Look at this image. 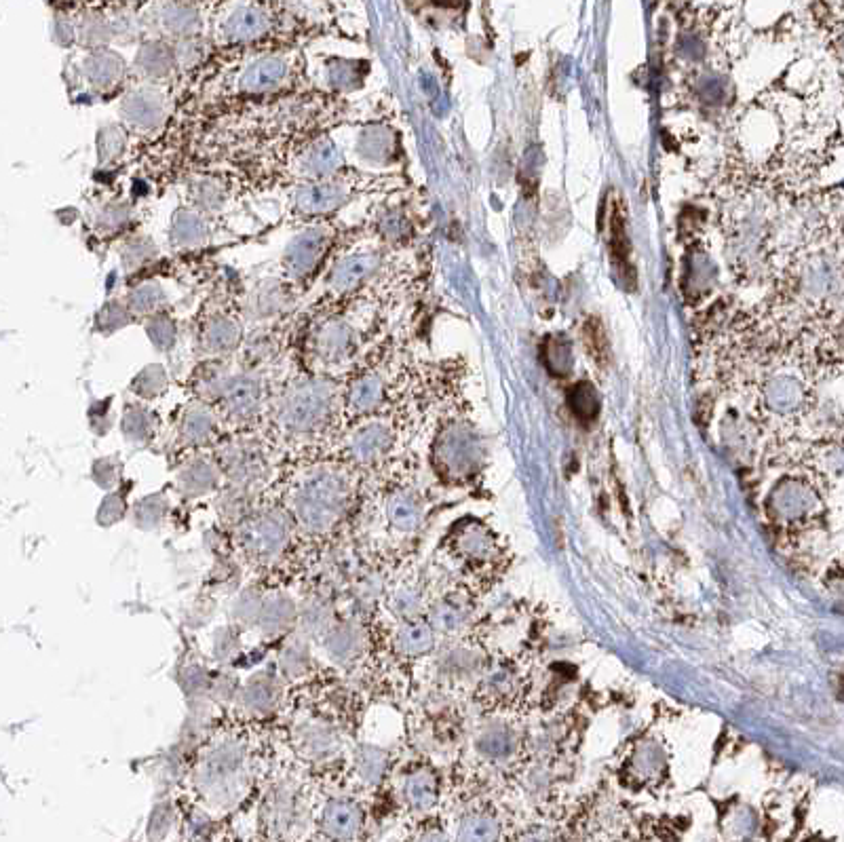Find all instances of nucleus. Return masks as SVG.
<instances>
[{
  "label": "nucleus",
  "mask_w": 844,
  "mask_h": 842,
  "mask_svg": "<svg viewBox=\"0 0 844 842\" xmlns=\"http://www.w3.org/2000/svg\"><path fill=\"white\" fill-rule=\"evenodd\" d=\"M401 800L412 813H429L437 805L439 777L429 764H420L406 773L401 781Z\"/></svg>",
  "instance_id": "nucleus-16"
},
{
  "label": "nucleus",
  "mask_w": 844,
  "mask_h": 842,
  "mask_svg": "<svg viewBox=\"0 0 844 842\" xmlns=\"http://www.w3.org/2000/svg\"><path fill=\"white\" fill-rule=\"evenodd\" d=\"M222 469L218 461L209 458H193L180 473H178V488L186 496H201L220 486Z\"/></svg>",
  "instance_id": "nucleus-21"
},
{
  "label": "nucleus",
  "mask_w": 844,
  "mask_h": 842,
  "mask_svg": "<svg viewBox=\"0 0 844 842\" xmlns=\"http://www.w3.org/2000/svg\"><path fill=\"white\" fill-rule=\"evenodd\" d=\"M207 684H209V678H207V672H205L203 667L193 665V667H188V669H186L184 688H186V691H188L190 695H199L201 691H205Z\"/></svg>",
  "instance_id": "nucleus-41"
},
{
  "label": "nucleus",
  "mask_w": 844,
  "mask_h": 842,
  "mask_svg": "<svg viewBox=\"0 0 844 842\" xmlns=\"http://www.w3.org/2000/svg\"><path fill=\"white\" fill-rule=\"evenodd\" d=\"M482 444L477 433L460 420H452L441 429L433 442V467L446 482L460 484L471 480L482 463Z\"/></svg>",
  "instance_id": "nucleus-5"
},
{
  "label": "nucleus",
  "mask_w": 844,
  "mask_h": 842,
  "mask_svg": "<svg viewBox=\"0 0 844 842\" xmlns=\"http://www.w3.org/2000/svg\"><path fill=\"white\" fill-rule=\"evenodd\" d=\"M281 697L279 680L273 674H258L241 688V707L249 714H271Z\"/></svg>",
  "instance_id": "nucleus-19"
},
{
  "label": "nucleus",
  "mask_w": 844,
  "mask_h": 842,
  "mask_svg": "<svg viewBox=\"0 0 844 842\" xmlns=\"http://www.w3.org/2000/svg\"><path fill=\"white\" fill-rule=\"evenodd\" d=\"M323 653L340 667H353L366 653V631L357 623H334L321 636Z\"/></svg>",
  "instance_id": "nucleus-15"
},
{
  "label": "nucleus",
  "mask_w": 844,
  "mask_h": 842,
  "mask_svg": "<svg viewBox=\"0 0 844 842\" xmlns=\"http://www.w3.org/2000/svg\"><path fill=\"white\" fill-rule=\"evenodd\" d=\"M838 338L844 342V317H842V323H840V328H838Z\"/></svg>",
  "instance_id": "nucleus-43"
},
{
  "label": "nucleus",
  "mask_w": 844,
  "mask_h": 842,
  "mask_svg": "<svg viewBox=\"0 0 844 842\" xmlns=\"http://www.w3.org/2000/svg\"><path fill=\"white\" fill-rule=\"evenodd\" d=\"M239 342V328L235 321L216 319L211 321L203 332V347L209 353L233 351Z\"/></svg>",
  "instance_id": "nucleus-29"
},
{
  "label": "nucleus",
  "mask_w": 844,
  "mask_h": 842,
  "mask_svg": "<svg viewBox=\"0 0 844 842\" xmlns=\"http://www.w3.org/2000/svg\"><path fill=\"white\" fill-rule=\"evenodd\" d=\"M387 604L399 621L416 619L422 606V587L414 581L399 583L391 589V593L387 591Z\"/></svg>",
  "instance_id": "nucleus-27"
},
{
  "label": "nucleus",
  "mask_w": 844,
  "mask_h": 842,
  "mask_svg": "<svg viewBox=\"0 0 844 842\" xmlns=\"http://www.w3.org/2000/svg\"><path fill=\"white\" fill-rule=\"evenodd\" d=\"M123 431L129 442H148L155 433V418L144 408H127L123 416Z\"/></svg>",
  "instance_id": "nucleus-31"
},
{
  "label": "nucleus",
  "mask_w": 844,
  "mask_h": 842,
  "mask_svg": "<svg viewBox=\"0 0 844 842\" xmlns=\"http://www.w3.org/2000/svg\"><path fill=\"white\" fill-rule=\"evenodd\" d=\"M821 511V492L809 477H785L771 492V520L785 530L802 532L813 528L821 518Z\"/></svg>",
  "instance_id": "nucleus-6"
},
{
  "label": "nucleus",
  "mask_w": 844,
  "mask_h": 842,
  "mask_svg": "<svg viewBox=\"0 0 844 842\" xmlns=\"http://www.w3.org/2000/svg\"><path fill=\"white\" fill-rule=\"evenodd\" d=\"M266 30V15L260 9L243 7L228 17L224 32L230 41H249Z\"/></svg>",
  "instance_id": "nucleus-28"
},
{
  "label": "nucleus",
  "mask_w": 844,
  "mask_h": 842,
  "mask_svg": "<svg viewBox=\"0 0 844 842\" xmlns=\"http://www.w3.org/2000/svg\"><path fill=\"white\" fill-rule=\"evenodd\" d=\"M252 752L239 737H224L211 743L195 769V786L201 796L220 807L235 805L245 796L252 777Z\"/></svg>",
  "instance_id": "nucleus-2"
},
{
  "label": "nucleus",
  "mask_w": 844,
  "mask_h": 842,
  "mask_svg": "<svg viewBox=\"0 0 844 842\" xmlns=\"http://www.w3.org/2000/svg\"><path fill=\"white\" fill-rule=\"evenodd\" d=\"M281 669L285 676H304L306 669L311 665V655H309V646H306V640H294L292 644H287L281 653Z\"/></svg>",
  "instance_id": "nucleus-33"
},
{
  "label": "nucleus",
  "mask_w": 844,
  "mask_h": 842,
  "mask_svg": "<svg viewBox=\"0 0 844 842\" xmlns=\"http://www.w3.org/2000/svg\"><path fill=\"white\" fill-rule=\"evenodd\" d=\"M826 587L832 596V602L844 610V564H838L834 570L828 572Z\"/></svg>",
  "instance_id": "nucleus-40"
},
{
  "label": "nucleus",
  "mask_w": 844,
  "mask_h": 842,
  "mask_svg": "<svg viewBox=\"0 0 844 842\" xmlns=\"http://www.w3.org/2000/svg\"><path fill=\"white\" fill-rule=\"evenodd\" d=\"M391 767L389 750H382L372 743H359L353 752V771L355 777L366 786H378L385 779Z\"/></svg>",
  "instance_id": "nucleus-22"
},
{
  "label": "nucleus",
  "mask_w": 844,
  "mask_h": 842,
  "mask_svg": "<svg viewBox=\"0 0 844 842\" xmlns=\"http://www.w3.org/2000/svg\"><path fill=\"white\" fill-rule=\"evenodd\" d=\"M395 446L393 425L382 418L361 420L344 442V461L355 469H368L385 461Z\"/></svg>",
  "instance_id": "nucleus-8"
},
{
  "label": "nucleus",
  "mask_w": 844,
  "mask_h": 842,
  "mask_svg": "<svg viewBox=\"0 0 844 842\" xmlns=\"http://www.w3.org/2000/svg\"><path fill=\"white\" fill-rule=\"evenodd\" d=\"M262 602H264V598L260 596L258 593V589H245L241 596H239V600L235 602V608H233V617L239 621V623H258V619H260V610H262Z\"/></svg>",
  "instance_id": "nucleus-36"
},
{
  "label": "nucleus",
  "mask_w": 844,
  "mask_h": 842,
  "mask_svg": "<svg viewBox=\"0 0 844 842\" xmlns=\"http://www.w3.org/2000/svg\"><path fill=\"white\" fill-rule=\"evenodd\" d=\"M319 830L330 840H355L366 830V811L351 796H332L319 815Z\"/></svg>",
  "instance_id": "nucleus-13"
},
{
  "label": "nucleus",
  "mask_w": 844,
  "mask_h": 842,
  "mask_svg": "<svg viewBox=\"0 0 844 842\" xmlns=\"http://www.w3.org/2000/svg\"><path fill=\"white\" fill-rule=\"evenodd\" d=\"M193 22H195V13L190 9L178 7L167 13V26L171 30H186L188 26H193Z\"/></svg>",
  "instance_id": "nucleus-42"
},
{
  "label": "nucleus",
  "mask_w": 844,
  "mask_h": 842,
  "mask_svg": "<svg viewBox=\"0 0 844 842\" xmlns=\"http://www.w3.org/2000/svg\"><path fill=\"white\" fill-rule=\"evenodd\" d=\"M159 501H161V496H148V499H144L136 507V511H133V520L138 522V526L142 528L159 526V522L163 520V507H165Z\"/></svg>",
  "instance_id": "nucleus-37"
},
{
  "label": "nucleus",
  "mask_w": 844,
  "mask_h": 842,
  "mask_svg": "<svg viewBox=\"0 0 844 842\" xmlns=\"http://www.w3.org/2000/svg\"><path fill=\"white\" fill-rule=\"evenodd\" d=\"M211 387H214L218 414L224 416L228 423H252L260 414L264 404V385L258 376L249 372L224 376Z\"/></svg>",
  "instance_id": "nucleus-7"
},
{
  "label": "nucleus",
  "mask_w": 844,
  "mask_h": 842,
  "mask_svg": "<svg viewBox=\"0 0 844 842\" xmlns=\"http://www.w3.org/2000/svg\"><path fill=\"white\" fill-rule=\"evenodd\" d=\"M395 646L401 657H425L435 646V629L429 621H422L418 617L401 621L395 631Z\"/></svg>",
  "instance_id": "nucleus-20"
},
{
  "label": "nucleus",
  "mask_w": 844,
  "mask_h": 842,
  "mask_svg": "<svg viewBox=\"0 0 844 842\" xmlns=\"http://www.w3.org/2000/svg\"><path fill=\"white\" fill-rule=\"evenodd\" d=\"M351 347H353V336H351V330L344 328V325L330 328L321 336V342H319V351L328 361H338L344 355H349Z\"/></svg>",
  "instance_id": "nucleus-32"
},
{
  "label": "nucleus",
  "mask_w": 844,
  "mask_h": 842,
  "mask_svg": "<svg viewBox=\"0 0 844 842\" xmlns=\"http://www.w3.org/2000/svg\"><path fill=\"white\" fill-rule=\"evenodd\" d=\"M321 247H323V235L319 233H306L300 239H296L285 254L287 271L296 277H302L311 269H315V264L321 256Z\"/></svg>",
  "instance_id": "nucleus-25"
},
{
  "label": "nucleus",
  "mask_w": 844,
  "mask_h": 842,
  "mask_svg": "<svg viewBox=\"0 0 844 842\" xmlns=\"http://www.w3.org/2000/svg\"><path fill=\"white\" fill-rule=\"evenodd\" d=\"M585 338H587L589 351L593 353V357H598V359L606 357V336H604L600 325L593 319L585 325Z\"/></svg>",
  "instance_id": "nucleus-39"
},
{
  "label": "nucleus",
  "mask_w": 844,
  "mask_h": 842,
  "mask_svg": "<svg viewBox=\"0 0 844 842\" xmlns=\"http://www.w3.org/2000/svg\"><path fill=\"white\" fill-rule=\"evenodd\" d=\"M387 399V378L380 372H366L353 380L347 393V412L353 418L376 414Z\"/></svg>",
  "instance_id": "nucleus-17"
},
{
  "label": "nucleus",
  "mask_w": 844,
  "mask_h": 842,
  "mask_svg": "<svg viewBox=\"0 0 844 842\" xmlns=\"http://www.w3.org/2000/svg\"><path fill=\"white\" fill-rule=\"evenodd\" d=\"M545 363L553 374H560V376L568 374L570 363H572V353H570L568 342L560 338H549L545 347Z\"/></svg>",
  "instance_id": "nucleus-35"
},
{
  "label": "nucleus",
  "mask_w": 844,
  "mask_h": 842,
  "mask_svg": "<svg viewBox=\"0 0 844 842\" xmlns=\"http://www.w3.org/2000/svg\"><path fill=\"white\" fill-rule=\"evenodd\" d=\"M568 404L581 420H591L598 414V393L589 382H579L568 393Z\"/></svg>",
  "instance_id": "nucleus-34"
},
{
  "label": "nucleus",
  "mask_w": 844,
  "mask_h": 842,
  "mask_svg": "<svg viewBox=\"0 0 844 842\" xmlns=\"http://www.w3.org/2000/svg\"><path fill=\"white\" fill-rule=\"evenodd\" d=\"M382 520L399 537H410L425 520V501L410 486H395L382 496Z\"/></svg>",
  "instance_id": "nucleus-12"
},
{
  "label": "nucleus",
  "mask_w": 844,
  "mask_h": 842,
  "mask_svg": "<svg viewBox=\"0 0 844 842\" xmlns=\"http://www.w3.org/2000/svg\"><path fill=\"white\" fill-rule=\"evenodd\" d=\"M300 629L306 638H319L328 631L334 621H332V608L328 604H323L321 600H311L306 604V608L302 606L300 612Z\"/></svg>",
  "instance_id": "nucleus-30"
},
{
  "label": "nucleus",
  "mask_w": 844,
  "mask_h": 842,
  "mask_svg": "<svg viewBox=\"0 0 844 842\" xmlns=\"http://www.w3.org/2000/svg\"><path fill=\"white\" fill-rule=\"evenodd\" d=\"M336 410V389L332 382L309 378L292 385L277 401L275 423L290 439L319 437L330 427Z\"/></svg>",
  "instance_id": "nucleus-3"
},
{
  "label": "nucleus",
  "mask_w": 844,
  "mask_h": 842,
  "mask_svg": "<svg viewBox=\"0 0 844 842\" xmlns=\"http://www.w3.org/2000/svg\"><path fill=\"white\" fill-rule=\"evenodd\" d=\"M448 547L452 556L475 574H482V570L492 568L498 562L496 537L482 522H458L450 532Z\"/></svg>",
  "instance_id": "nucleus-9"
},
{
  "label": "nucleus",
  "mask_w": 844,
  "mask_h": 842,
  "mask_svg": "<svg viewBox=\"0 0 844 842\" xmlns=\"http://www.w3.org/2000/svg\"><path fill=\"white\" fill-rule=\"evenodd\" d=\"M218 431H220V416L207 404L190 406L182 416L180 437H182V442L190 448L209 446L216 439Z\"/></svg>",
  "instance_id": "nucleus-18"
},
{
  "label": "nucleus",
  "mask_w": 844,
  "mask_h": 842,
  "mask_svg": "<svg viewBox=\"0 0 844 842\" xmlns=\"http://www.w3.org/2000/svg\"><path fill=\"white\" fill-rule=\"evenodd\" d=\"M220 456V454H218ZM218 465L222 473L228 477L230 486L241 488L245 492L256 490L268 473L266 458L254 444H230L226 450H222V456L218 458Z\"/></svg>",
  "instance_id": "nucleus-11"
},
{
  "label": "nucleus",
  "mask_w": 844,
  "mask_h": 842,
  "mask_svg": "<svg viewBox=\"0 0 844 842\" xmlns=\"http://www.w3.org/2000/svg\"><path fill=\"white\" fill-rule=\"evenodd\" d=\"M435 631H444V634H454L467 621V602L463 598L444 596L439 598L431 610L427 619Z\"/></svg>",
  "instance_id": "nucleus-26"
},
{
  "label": "nucleus",
  "mask_w": 844,
  "mask_h": 842,
  "mask_svg": "<svg viewBox=\"0 0 844 842\" xmlns=\"http://www.w3.org/2000/svg\"><path fill=\"white\" fill-rule=\"evenodd\" d=\"M165 389V374L161 368H146L136 380H133V391L142 397H155Z\"/></svg>",
  "instance_id": "nucleus-38"
},
{
  "label": "nucleus",
  "mask_w": 844,
  "mask_h": 842,
  "mask_svg": "<svg viewBox=\"0 0 844 842\" xmlns=\"http://www.w3.org/2000/svg\"><path fill=\"white\" fill-rule=\"evenodd\" d=\"M294 748L302 760L328 762L340 754L342 739L330 722L309 718L296 724Z\"/></svg>",
  "instance_id": "nucleus-14"
},
{
  "label": "nucleus",
  "mask_w": 844,
  "mask_h": 842,
  "mask_svg": "<svg viewBox=\"0 0 844 842\" xmlns=\"http://www.w3.org/2000/svg\"><path fill=\"white\" fill-rule=\"evenodd\" d=\"M287 511L309 537H328L355 507V467L321 463L298 473L287 490Z\"/></svg>",
  "instance_id": "nucleus-1"
},
{
  "label": "nucleus",
  "mask_w": 844,
  "mask_h": 842,
  "mask_svg": "<svg viewBox=\"0 0 844 842\" xmlns=\"http://www.w3.org/2000/svg\"><path fill=\"white\" fill-rule=\"evenodd\" d=\"M300 617V612L290 596H283V593H273V596L264 598L258 625L266 631V634H281L287 627H292Z\"/></svg>",
  "instance_id": "nucleus-24"
},
{
  "label": "nucleus",
  "mask_w": 844,
  "mask_h": 842,
  "mask_svg": "<svg viewBox=\"0 0 844 842\" xmlns=\"http://www.w3.org/2000/svg\"><path fill=\"white\" fill-rule=\"evenodd\" d=\"M802 285H804V292H807L811 298L819 300V298L834 296L842 285V277H840L836 262L828 258H817L815 262H811L802 275Z\"/></svg>",
  "instance_id": "nucleus-23"
},
{
  "label": "nucleus",
  "mask_w": 844,
  "mask_h": 842,
  "mask_svg": "<svg viewBox=\"0 0 844 842\" xmlns=\"http://www.w3.org/2000/svg\"><path fill=\"white\" fill-rule=\"evenodd\" d=\"M302 790L296 781L287 779L279 781L268 790L264 807H262V819L268 832L273 836L281 838L290 834V830L296 828L298 819L302 817Z\"/></svg>",
  "instance_id": "nucleus-10"
},
{
  "label": "nucleus",
  "mask_w": 844,
  "mask_h": 842,
  "mask_svg": "<svg viewBox=\"0 0 844 842\" xmlns=\"http://www.w3.org/2000/svg\"><path fill=\"white\" fill-rule=\"evenodd\" d=\"M294 520L285 507L249 511L237 526V547L254 566H273L290 547Z\"/></svg>",
  "instance_id": "nucleus-4"
}]
</instances>
